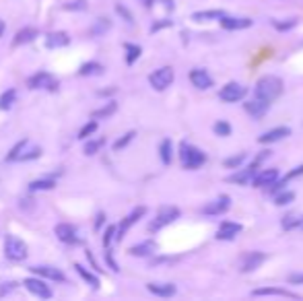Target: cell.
<instances>
[{
  "label": "cell",
  "mask_w": 303,
  "mask_h": 301,
  "mask_svg": "<svg viewBox=\"0 0 303 301\" xmlns=\"http://www.w3.org/2000/svg\"><path fill=\"white\" fill-rule=\"evenodd\" d=\"M124 49H126V64H134L140 56V45H134V43H124Z\"/></svg>",
  "instance_id": "f546056e"
},
{
  "label": "cell",
  "mask_w": 303,
  "mask_h": 301,
  "mask_svg": "<svg viewBox=\"0 0 303 301\" xmlns=\"http://www.w3.org/2000/svg\"><path fill=\"white\" fill-rule=\"evenodd\" d=\"M101 72H104V66H101L99 62H87L79 70L81 77H91V74H101Z\"/></svg>",
  "instance_id": "4dcf8cb0"
},
{
  "label": "cell",
  "mask_w": 303,
  "mask_h": 301,
  "mask_svg": "<svg viewBox=\"0 0 303 301\" xmlns=\"http://www.w3.org/2000/svg\"><path fill=\"white\" fill-rule=\"evenodd\" d=\"M37 277L41 279H49V281H66V274L60 270V268H54V266H33L31 268Z\"/></svg>",
  "instance_id": "2e32d148"
},
{
  "label": "cell",
  "mask_w": 303,
  "mask_h": 301,
  "mask_svg": "<svg viewBox=\"0 0 303 301\" xmlns=\"http://www.w3.org/2000/svg\"><path fill=\"white\" fill-rule=\"evenodd\" d=\"M229 207H231V198L227 194H223L217 200H213V203H209L205 209H202V213L205 215H223L225 211H229Z\"/></svg>",
  "instance_id": "8fae6325"
},
{
  "label": "cell",
  "mask_w": 303,
  "mask_h": 301,
  "mask_svg": "<svg viewBox=\"0 0 303 301\" xmlns=\"http://www.w3.org/2000/svg\"><path fill=\"white\" fill-rule=\"evenodd\" d=\"M237 233H241V225L239 223H233V221H225V223H221V227L217 231V239L229 241V239H235Z\"/></svg>",
  "instance_id": "9a60e30c"
},
{
  "label": "cell",
  "mask_w": 303,
  "mask_h": 301,
  "mask_svg": "<svg viewBox=\"0 0 303 301\" xmlns=\"http://www.w3.org/2000/svg\"><path fill=\"white\" fill-rule=\"evenodd\" d=\"M153 3H155V0H142V5H144L146 9H150V7H153Z\"/></svg>",
  "instance_id": "9f6ffc18"
},
{
  "label": "cell",
  "mask_w": 303,
  "mask_h": 301,
  "mask_svg": "<svg viewBox=\"0 0 303 301\" xmlns=\"http://www.w3.org/2000/svg\"><path fill=\"white\" fill-rule=\"evenodd\" d=\"M297 175H303V165H299V167H295L291 173H287L285 180H293V178H297Z\"/></svg>",
  "instance_id": "681fc988"
},
{
  "label": "cell",
  "mask_w": 303,
  "mask_h": 301,
  "mask_svg": "<svg viewBox=\"0 0 303 301\" xmlns=\"http://www.w3.org/2000/svg\"><path fill=\"white\" fill-rule=\"evenodd\" d=\"M68 41H70V37L66 33H49L45 37V47H49V49L64 47V45H68Z\"/></svg>",
  "instance_id": "603a6c76"
},
{
  "label": "cell",
  "mask_w": 303,
  "mask_h": 301,
  "mask_svg": "<svg viewBox=\"0 0 303 301\" xmlns=\"http://www.w3.org/2000/svg\"><path fill=\"white\" fill-rule=\"evenodd\" d=\"M155 249H157V243H155V241H142V243L130 247V254L142 258V256H150V254L155 252Z\"/></svg>",
  "instance_id": "7402d4cb"
},
{
  "label": "cell",
  "mask_w": 303,
  "mask_h": 301,
  "mask_svg": "<svg viewBox=\"0 0 303 301\" xmlns=\"http://www.w3.org/2000/svg\"><path fill=\"white\" fill-rule=\"evenodd\" d=\"M279 178V171L276 169H262L260 173L254 175V180H251V184H254L256 188H264V186H270L274 184Z\"/></svg>",
  "instance_id": "e0dca14e"
},
{
  "label": "cell",
  "mask_w": 303,
  "mask_h": 301,
  "mask_svg": "<svg viewBox=\"0 0 303 301\" xmlns=\"http://www.w3.org/2000/svg\"><path fill=\"white\" fill-rule=\"evenodd\" d=\"M106 258H108V264L112 266V270H114V272H118L120 268H118V264H116V260H114V256H112V254H106Z\"/></svg>",
  "instance_id": "816d5d0a"
},
{
  "label": "cell",
  "mask_w": 303,
  "mask_h": 301,
  "mask_svg": "<svg viewBox=\"0 0 303 301\" xmlns=\"http://www.w3.org/2000/svg\"><path fill=\"white\" fill-rule=\"evenodd\" d=\"M5 254H7L9 260L21 262V260L27 258L29 247H27V243H25L23 239H19V237H15V235H7V239H5Z\"/></svg>",
  "instance_id": "3957f363"
},
{
  "label": "cell",
  "mask_w": 303,
  "mask_h": 301,
  "mask_svg": "<svg viewBox=\"0 0 303 301\" xmlns=\"http://www.w3.org/2000/svg\"><path fill=\"white\" fill-rule=\"evenodd\" d=\"M116 233H118V227H114V225H110V227L106 229V235H104V245H106V247L112 243V239H116Z\"/></svg>",
  "instance_id": "b9f144b4"
},
{
  "label": "cell",
  "mask_w": 303,
  "mask_h": 301,
  "mask_svg": "<svg viewBox=\"0 0 303 301\" xmlns=\"http://www.w3.org/2000/svg\"><path fill=\"white\" fill-rule=\"evenodd\" d=\"M180 161L186 169H198L200 165H205L207 161V155L202 153L200 148L188 144V142H182L180 144Z\"/></svg>",
  "instance_id": "7a4b0ae2"
},
{
  "label": "cell",
  "mask_w": 303,
  "mask_h": 301,
  "mask_svg": "<svg viewBox=\"0 0 303 301\" xmlns=\"http://www.w3.org/2000/svg\"><path fill=\"white\" fill-rule=\"evenodd\" d=\"M285 184H287V180H281V182H274V184H270V188H268V192H270V194H274V192H279V190H283V188H285Z\"/></svg>",
  "instance_id": "c3c4849f"
},
{
  "label": "cell",
  "mask_w": 303,
  "mask_h": 301,
  "mask_svg": "<svg viewBox=\"0 0 303 301\" xmlns=\"http://www.w3.org/2000/svg\"><path fill=\"white\" fill-rule=\"evenodd\" d=\"M110 25H112V21L104 17V19H99V21H97V23L93 25V29H91V33H93V35H101V33H106V31L110 29Z\"/></svg>",
  "instance_id": "d590c367"
},
{
  "label": "cell",
  "mask_w": 303,
  "mask_h": 301,
  "mask_svg": "<svg viewBox=\"0 0 303 301\" xmlns=\"http://www.w3.org/2000/svg\"><path fill=\"white\" fill-rule=\"evenodd\" d=\"M223 29H247L251 27V19H233V17H223L221 19Z\"/></svg>",
  "instance_id": "d4e9b609"
},
{
  "label": "cell",
  "mask_w": 303,
  "mask_h": 301,
  "mask_svg": "<svg viewBox=\"0 0 303 301\" xmlns=\"http://www.w3.org/2000/svg\"><path fill=\"white\" fill-rule=\"evenodd\" d=\"M243 159H245V153H239L237 157H229V159H225V167H239Z\"/></svg>",
  "instance_id": "ee69618b"
},
{
  "label": "cell",
  "mask_w": 303,
  "mask_h": 301,
  "mask_svg": "<svg viewBox=\"0 0 303 301\" xmlns=\"http://www.w3.org/2000/svg\"><path fill=\"white\" fill-rule=\"evenodd\" d=\"M146 289L153 293V295H159V297H171V295H175V285H171V283H148Z\"/></svg>",
  "instance_id": "ffe728a7"
},
{
  "label": "cell",
  "mask_w": 303,
  "mask_h": 301,
  "mask_svg": "<svg viewBox=\"0 0 303 301\" xmlns=\"http://www.w3.org/2000/svg\"><path fill=\"white\" fill-rule=\"evenodd\" d=\"M15 102H17V91H15V89H9V91H5L3 95H0V110H3V112L11 110Z\"/></svg>",
  "instance_id": "484cf974"
},
{
  "label": "cell",
  "mask_w": 303,
  "mask_h": 301,
  "mask_svg": "<svg viewBox=\"0 0 303 301\" xmlns=\"http://www.w3.org/2000/svg\"><path fill=\"white\" fill-rule=\"evenodd\" d=\"M225 17V13L223 11H202V13H194L192 15V19L194 21H211V19H223Z\"/></svg>",
  "instance_id": "f1b7e54d"
},
{
  "label": "cell",
  "mask_w": 303,
  "mask_h": 301,
  "mask_svg": "<svg viewBox=\"0 0 303 301\" xmlns=\"http://www.w3.org/2000/svg\"><path fill=\"white\" fill-rule=\"evenodd\" d=\"M118 110V104H114V102H110V104H106L104 108H99V110H95V112H91V118L93 120H101V118H110L114 112Z\"/></svg>",
  "instance_id": "4316f807"
},
{
  "label": "cell",
  "mask_w": 303,
  "mask_h": 301,
  "mask_svg": "<svg viewBox=\"0 0 303 301\" xmlns=\"http://www.w3.org/2000/svg\"><path fill=\"white\" fill-rule=\"evenodd\" d=\"M64 9L66 11H85L87 9V3H85V0H74V3H68Z\"/></svg>",
  "instance_id": "bcb514c9"
},
{
  "label": "cell",
  "mask_w": 303,
  "mask_h": 301,
  "mask_svg": "<svg viewBox=\"0 0 303 301\" xmlns=\"http://www.w3.org/2000/svg\"><path fill=\"white\" fill-rule=\"evenodd\" d=\"M190 81H192V85H194L196 89H209V87H213L211 74H209L207 70H202V68L190 70Z\"/></svg>",
  "instance_id": "5bb4252c"
},
{
  "label": "cell",
  "mask_w": 303,
  "mask_h": 301,
  "mask_svg": "<svg viewBox=\"0 0 303 301\" xmlns=\"http://www.w3.org/2000/svg\"><path fill=\"white\" fill-rule=\"evenodd\" d=\"M56 186V182L52 178H43V180H35L29 184V192H39V190H52Z\"/></svg>",
  "instance_id": "83f0119b"
},
{
  "label": "cell",
  "mask_w": 303,
  "mask_h": 301,
  "mask_svg": "<svg viewBox=\"0 0 303 301\" xmlns=\"http://www.w3.org/2000/svg\"><path fill=\"white\" fill-rule=\"evenodd\" d=\"M163 27H171V21H159V23H155L153 27H150V31H159V29H163Z\"/></svg>",
  "instance_id": "f907efd6"
},
{
  "label": "cell",
  "mask_w": 303,
  "mask_h": 301,
  "mask_svg": "<svg viewBox=\"0 0 303 301\" xmlns=\"http://www.w3.org/2000/svg\"><path fill=\"white\" fill-rule=\"evenodd\" d=\"M148 83L155 91H165L171 83H173V68L171 66H163L159 70H155L148 77Z\"/></svg>",
  "instance_id": "5b68a950"
},
{
  "label": "cell",
  "mask_w": 303,
  "mask_h": 301,
  "mask_svg": "<svg viewBox=\"0 0 303 301\" xmlns=\"http://www.w3.org/2000/svg\"><path fill=\"white\" fill-rule=\"evenodd\" d=\"M289 134H291V130H289L287 126H279V128H272V130L264 132V134L258 138V142H262V144L276 142V140H281V138H285V136H289Z\"/></svg>",
  "instance_id": "ac0fdd59"
},
{
  "label": "cell",
  "mask_w": 303,
  "mask_h": 301,
  "mask_svg": "<svg viewBox=\"0 0 303 301\" xmlns=\"http://www.w3.org/2000/svg\"><path fill=\"white\" fill-rule=\"evenodd\" d=\"M215 132H217L219 136H229V134H231V126H229L225 120H219V122L215 124Z\"/></svg>",
  "instance_id": "ab89813d"
},
{
  "label": "cell",
  "mask_w": 303,
  "mask_h": 301,
  "mask_svg": "<svg viewBox=\"0 0 303 301\" xmlns=\"http://www.w3.org/2000/svg\"><path fill=\"white\" fill-rule=\"evenodd\" d=\"M35 37H37V29H35V27H25V29H21V31L15 35V39H13V45L17 47V45L29 43V41H33Z\"/></svg>",
  "instance_id": "cb8c5ba5"
},
{
  "label": "cell",
  "mask_w": 303,
  "mask_h": 301,
  "mask_svg": "<svg viewBox=\"0 0 303 301\" xmlns=\"http://www.w3.org/2000/svg\"><path fill=\"white\" fill-rule=\"evenodd\" d=\"M74 270H77V272H79V274H81V277H83V279H85V281H87L91 287H95V289L99 287V279H97L95 274H91L87 268H83L81 264H74Z\"/></svg>",
  "instance_id": "1f68e13d"
},
{
  "label": "cell",
  "mask_w": 303,
  "mask_h": 301,
  "mask_svg": "<svg viewBox=\"0 0 303 301\" xmlns=\"http://www.w3.org/2000/svg\"><path fill=\"white\" fill-rule=\"evenodd\" d=\"M254 297H262V295H276V297H291V299H299L297 293L289 291V289H274V287H264V289H254L251 291Z\"/></svg>",
  "instance_id": "d6986e66"
},
{
  "label": "cell",
  "mask_w": 303,
  "mask_h": 301,
  "mask_svg": "<svg viewBox=\"0 0 303 301\" xmlns=\"http://www.w3.org/2000/svg\"><path fill=\"white\" fill-rule=\"evenodd\" d=\"M106 144V138H97V140H89L85 144V155H95L101 150V146Z\"/></svg>",
  "instance_id": "836d02e7"
},
{
  "label": "cell",
  "mask_w": 303,
  "mask_h": 301,
  "mask_svg": "<svg viewBox=\"0 0 303 301\" xmlns=\"http://www.w3.org/2000/svg\"><path fill=\"white\" fill-rule=\"evenodd\" d=\"M15 287H17L15 283H5V287H3V289H0V295H5L7 291H11V289H15Z\"/></svg>",
  "instance_id": "db71d44e"
},
{
  "label": "cell",
  "mask_w": 303,
  "mask_h": 301,
  "mask_svg": "<svg viewBox=\"0 0 303 301\" xmlns=\"http://www.w3.org/2000/svg\"><path fill=\"white\" fill-rule=\"evenodd\" d=\"M41 155V148L39 146H35L33 150H31V153H29V150H25V153L19 157V161H27V159H37Z\"/></svg>",
  "instance_id": "f6af8a7d"
},
{
  "label": "cell",
  "mask_w": 303,
  "mask_h": 301,
  "mask_svg": "<svg viewBox=\"0 0 303 301\" xmlns=\"http://www.w3.org/2000/svg\"><path fill=\"white\" fill-rule=\"evenodd\" d=\"M116 11H118V13H120V15H122V17H124L128 23H132V15H130V11H126L122 5H116Z\"/></svg>",
  "instance_id": "7dc6e473"
},
{
  "label": "cell",
  "mask_w": 303,
  "mask_h": 301,
  "mask_svg": "<svg viewBox=\"0 0 303 301\" xmlns=\"http://www.w3.org/2000/svg\"><path fill=\"white\" fill-rule=\"evenodd\" d=\"M3 33H5V23L0 21V37H3Z\"/></svg>",
  "instance_id": "680465c9"
},
{
  "label": "cell",
  "mask_w": 303,
  "mask_h": 301,
  "mask_svg": "<svg viewBox=\"0 0 303 301\" xmlns=\"http://www.w3.org/2000/svg\"><path fill=\"white\" fill-rule=\"evenodd\" d=\"M178 217H180V209L178 207H161L159 213H157V217L148 223V231H159L165 225L173 223Z\"/></svg>",
  "instance_id": "277c9868"
},
{
  "label": "cell",
  "mask_w": 303,
  "mask_h": 301,
  "mask_svg": "<svg viewBox=\"0 0 303 301\" xmlns=\"http://www.w3.org/2000/svg\"><path fill=\"white\" fill-rule=\"evenodd\" d=\"M23 285H25V289L29 293H33V295H37L41 299H49V297H52V289H49L45 285V281H41V279H27Z\"/></svg>",
  "instance_id": "30bf717a"
},
{
  "label": "cell",
  "mask_w": 303,
  "mask_h": 301,
  "mask_svg": "<svg viewBox=\"0 0 303 301\" xmlns=\"http://www.w3.org/2000/svg\"><path fill=\"white\" fill-rule=\"evenodd\" d=\"M303 225V217H295V215H289L283 219V229H295V227H301Z\"/></svg>",
  "instance_id": "8d00e7d4"
},
{
  "label": "cell",
  "mask_w": 303,
  "mask_h": 301,
  "mask_svg": "<svg viewBox=\"0 0 303 301\" xmlns=\"http://www.w3.org/2000/svg\"><path fill=\"white\" fill-rule=\"evenodd\" d=\"M293 198H295L293 192H283V194H279V196L274 198V205H276V207H285V205L293 203Z\"/></svg>",
  "instance_id": "f35d334b"
},
{
  "label": "cell",
  "mask_w": 303,
  "mask_h": 301,
  "mask_svg": "<svg viewBox=\"0 0 303 301\" xmlns=\"http://www.w3.org/2000/svg\"><path fill=\"white\" fill-rule=\"evenodd\" d=\"M283 93V81L274 74H266L262 77L258 83H256V89H254V95L260 97V99H266V102H274V99Z\"/></svg>",
  "instance_id": "6da1fadb"
},
{
  "label": "cell",
  "mask_w": 303,
  "mask_h": 301,
  "mask_svg": "<svg viewBox=\"0 0 303 301\" xmlns=\"http://www.w3.org/2000/svg\"><path fill=\"white\" fill-rule=\"evenodd\" d=\"M289 283H293V285L303 283V274H291V277H289Z\"/></svg>",
  "instance_id": "f5cc1de1"
},
{
  "label": "cell",
  "mask_w": 303,
  "mask_h": 301,
  "mask_svg": "<svg viewBox=\"0 0 303 301\" xmlns=\"http://www.w3.org/2000/svg\"><path fill=\"white\" fill-rule=\"evenodd\" d=\"M219 97L223 99V102H227V104H235V102H239V99L245 97V87L239 85V83H227L219 91Z\"/></svg>",
  "instance_id": "8992f818"
},
{
  "label": "cell",
  "mask_w": 303,
  "mask_h": 301,
  "mask_svg": "<svg viewBox=\"0 0 303 301\" xmlns=\"http://www.w3.org/2000/svg\"><path fill=\"white\" fill-rule=\"evenodd\" d=\"M27 87L29 89H56L58 83L49 72H37L27 81Z\"/></svg>",
  "instance_id": "9c48e42d"
},
{
  "label": "cell",
  "mask_w": 303,
  "mask_h": 301,
  "mask_svg": "<svg viewBox=\"0 0 303 301\" xmlns=\"http://www.w3.org/2000/svg\"><path fill=\"white\" fill-rule=\"evenodd\" d=\"M159 153H161V161H163L165 165H169V163H171V140H169V138H165V140L161 142Z\"/></svg>",
  "instance_id": "d6a6232c"
},
{
  "label": "cell",
  "mask_w": 303,
  "mask_h": 301,
  "mask_svg": "<svg viewBox=\"0 0 303 301\" xmlns=\"http://www.w3.org/2000/svg\"><path fill=\"white\" fill-rule=\"evenodd\" d=\"M104 219H106V215H104V213H99V215H97V221H95V229H99L101 225H104Z\"/></svg>",
  "instance_id": "11a10c76"
},
{
  "label": "cell",
  "mask_w": 303,
  "mask_h": 301,
  "mask_svg": "<svg viewBox=\"0 0 303 301\" xmlns=\"http://www.w3.org/2000/svg\"><path fill=\"white\" fill-rule=\"evenodd\" d=\"M27 144H29L27 140H21V142H17V144H15V148H11V150H9V155H7V161H19V157L23 155L21 150H23V148H25Z\"/></svg>",
  "instance_id": "e575fe53"
},
{
  "label": "cell",
  "mask_w": 303,
  "mask_h": 301,
  "mask_svg": "<svg viewBox=\"0 0 303 301\" xmlns=\"http://www.w3.org/2000/svg\"><path fill=\"white\" fill-rule=\"evenodd\" d=\"M97 132V122L91 118V122L89 124H85L81 130H79V138H89L91 134H95Z\"/></svg>",
  "instance_id": "74e56055"
},
{
  "label": "cell",
  "mask_w": 303,
  "mask_h": 301,
  "mask_svg": "<svg viewBox=\"0 0 303 301\" xmlns=\"http://www.w3.org/2000/svg\"><path fill=\"white\" fill-rule=\"evenodd\" d=\"M266 262V254L262 252H247L241 256V262H239V270L241 272H251V270H256L260 268V264Z\"/></svg>",
  "instance_id": "52a82bcc"
},
{
  "label": "cell",
  "mask_w": 303,
  "mask_h": 301,
  "mask_svg": "<svg viewBox=\"0 0 303 301\" xmlns=\"http://www.w3.org/2000/svg\"><path fill=\"white\" fill-rule=\"evenodd\" d=\"M279 31H287V29H293L295 25H297V19H289V21H285V23H281V21H274L272 23Z\"/></svg>",
  "instance_id": "7bdbcfd3"
},
{
  "label": "cell",
  "mask_w": 303,
  "mask_h": 301,
  "mask_svg": "<svg viewBox=\"0 0 303 301\" xmlns=\"http://www.w3.org/2000/svg\"><path fill=\"white\" fill-rule=\"evenodd\" d=\"M144 213H146V209L144 207H138V209H134L126 219H122V223L118 225V233H116V241H122L124 239V235H126V231L140 219V217H144Z\"/></svg>",
  "instance_id": "ba28073f"
},
{
  "label": "cell",
  "mask_w": 303,
  "mask_h": 301,
  "mask_svg": "<svg viewBox=\"0 0 303 301\" xmlns=\"http://www.w3.org/2000/svg\"><path fill=\"white\" fill-rule=\"evenodd\" d=\"M56 235H58V239L64 241V243H79V231H77V227L70 225V223H60V225H56Z\"/></svg>",
  "instance_id": "4fadbf2b"
},
{
  "label": "cell",
  "mask_w": 303,
  "mask_h": 301,
  "mask_svg": "<svg viewBox=\"0 0 303 301\" xmlns=\"http://www.w3.org/2000/svg\"><path fill=\"white\" fill-rule=\"evenodd\" d=\"M245 112L249 116H254V118H262L268 110H270V102H266V99H260V97H254L251 102H247L245 106Z\"/></svg>",
  "instance_id": "7c38bea8"
},
{
  "label": "cell",
  "mask_w": 303,
  "mask_h": 301,
  "mask_svg": "<svg viewBox=\"0 0 303 301\" xmlns=\"http://www.w3.org/2000/svg\"><path fill=\"white\" fill-rule=\"evenodd\" d=\"M301 229H303V225H301Z\"/></svg>",
  "instance_id": "91938a15"
},
{
  "label": "cell",
  "mask_w": 303,
  "mask_h": 301,
  "mask_svg": "<svg viewBox=\"0 0 303 301\" xmlns=\"http://www.w3.org/2000/svg\"><path fill=\"white\" fill-rule=\"evenodd\" d=\"M163 3H165V7H167V9H169V11H171V9H173V0H163Z\"/></svg>",
  "instance_id": "6f0895ef"
},
{
  "label": "cell",
  "mask_w": 303,
  "mask_h": 301,
  "mask_svg": "<svg viewBox=\"0 0 303 301\" xmlns=\"http://www.w3.org/2000/svg\"><path fill=\"white\" fill-rule=\"evenodd\" d=\"M254 175H256V169H254V167H245V169H241V171H237V173L229 175V178H227V182L245 186V184H249L251 180H254Z\"/></svg>",
  "instance_id": "44dd1931"
},
{
  "label": "cell",
  "mask_w": 303,
  "mask_h": 301,
  "mask_svg": "<svg viewBox=\"0 0 303 301\" xmlns=\"http://www.w3.org/2000/svg\"><path fill=\"white\" fill-rule=\"evenodd\" d=\"M134 136H136V132H128V134H124L120 140H116V142H114V148H116V150L124 148V146H126V144H128V142L134 138Z\"/></svg>",
  "instance_id": "60d3db41"
}]
</instances>
